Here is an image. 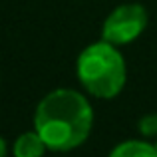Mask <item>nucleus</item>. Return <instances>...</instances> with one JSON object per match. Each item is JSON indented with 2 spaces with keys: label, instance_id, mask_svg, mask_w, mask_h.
Listing matches in <instances>:
<instances>
[{
  "label": "nucleus",
  "instance_id": "2",
  "mask_svg": "<svg viewBox=\"0 0 157 157\" xmlns=\"http://www.w3.org/2000/svg\"><path fill=\"white\" fill-rule=\"evenodd\" d=\"M78 80L92 96L100 100L115 98L125 86L127 70L117 46L105 42L90 44L78 56Z\"/></svg>",
  "mask_w": 157,
  "mask_h": 157
},
{
  "label": "nucleus",
  "instance_id": "6",
  "mask_svg": "<svg viewBox=\"0 0 157 157\" xmlns=\"http://www.w3.org/2000/svg\"><path fill=\"white\" fill-rule=\"evenodd\" d=\"M137 129H139V133L145 135V137H157V115L149 113V115H145V117H141L139 123H137Z\"/></svg>",
  "mask_w": 157,
  "mask_h": 157
},
{
  "label": "nucleus",
  "instance_id": "7",
  "mask_svg": "<svg viewBox=\"0 0 157 157\" xmlns=\"http://www.w3.org/2000/svg\"><path fill=\"white\" fill-rule=\"evenodd\" d=\"M6 155V143H4V139L0 137V157Z\"/></svg>",
  "mask_w": 157,
  "mask_h": 157
},
{
  "label": "nucleus",
  "instance_id": "1",
  "mask_svg": "<svg viewBox=\"0 0 157 157\" xmlns=\"http://www.w3.org/2000/svg\"><path fill=\"white\" fill-rule=\"evenodd\" d=\"M94 123L90 101L76 90H54L36 107L34 129L42 135L48 149L70 151L88 139Z\"/></svg>",
  "mask_w": 157,
  "mask_h": 157
},
{
  "label": "nucleus",
  "instance_id": "5",
  "mask_svg": "<svg viewBox=\"0 0 157 157\" xmlns=\"http://www.w3.org/2000/svg\"><path fill=\"white\" fill-rule=\"evenodd\" d=\"M109 157H157V149L147 141L129 139V141H121L119 145H115Z\"/></svg>",
  "mask_w": 157,
  "mask_h": 157
},
{
  "label": "nucleus",
  "instance_id": "4",
  "mask_svg": "<svg viewBox=\"0 0 157 157\" xmlns=\"http://www.w3.org/2000/svg\"><path fill=\"white\" fill-rule=\"evenodd\" d=\"M48 145L38 131H26L14 141V155L16 157H42Z\"/></svg>",
  "mask_w": 157,
  "mask_h": 157
},
{
  "label": "nucleus",
  "instance_id": "8",
  "mask_svg": "<svg viewBox=\"0 0 157 157\" xmlns=\"http://www.w3.org/2000/svg\"><path fill=\"white\" fill-rule=\"evenodd\" d=\"M153 145H155V149H157V141H155V143H153Z\"/></svg>",
  "mask_w": 157,
  "mask_h": 157
},
{
  "label": "nucleus",
  "instance_id": "3",
  "mask_svg": "<svg viewBox=\"0 0 157 157\" xmlns=\"http://www.w3.org/2000/svg\"><path fill=\"white\" fill-rule=\"evenodd\" d=\"M147 26V10L141 4H121L107 14L101 36L113 46H125L141 36Z\"/></svg>",
  "mask_w": 157,
  "mask_h": 157
}]
</instances>
